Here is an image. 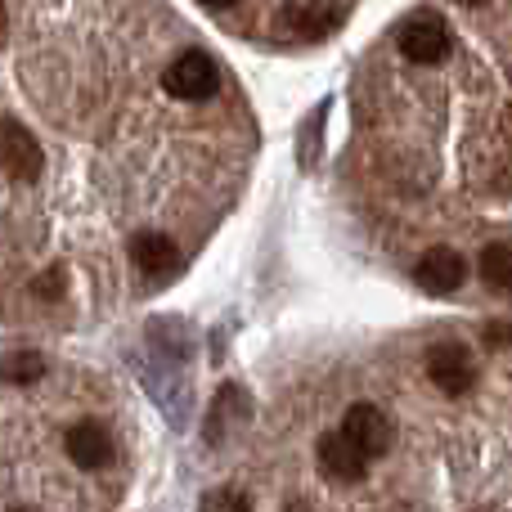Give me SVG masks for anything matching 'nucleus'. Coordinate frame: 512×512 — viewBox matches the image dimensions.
I'll return each instance as SVG.
<instances>
[{
    "label": "nucleus",
    "mask_w": 512,
    "mask_h": 512,
    "mask_svg": "<svg viewBox=\"0 0 512 512\" xmlns=\"http://www.w3.org/2000/svg\"><path fill=\"white\" fill-rule=\"evenodd\" d=\"M481 279L495 292H512V243H490L481 252Z\"/></svg>",
    "instance_id": "f8f14e48"
},
{
    "label": "nucleus",
    "mask_w": 512,
    "mask_h": 512,
    "mask_svg": "<svg viewBox=\"0 0 512 512\" xmlns=\"http://www.w3.org/2000/svg\"><path fill=\"white\" fill-rule=\"evenodd\" d=\"M63 292V270H50L45 279H36V297H59Z\"/></svg>",
    "instance_id": "4468645a"
},
{
    "label": "nucleus",
    "mask_w": 512,
    "mask_h": 512,
    "mask_svg": "<svg viewBox=\"0 0 512 512\" xmlns=\"http://www.w3.org/2000/svg\"><path fill=\"white\" fill-rule=\"evenodd\" d=\"M337 432H342L369 463L378 459V454H387V445H391V423L378 405H351Z\"/></svg>",
    "instance_id": "20e7f679"
},
{
    "label": "nucleus",
    "mask_w": 512,
    "mask_h": 512,
    "mask_svg": "<svg viewBox=\"0 0 512 512\" xmlns=\"http://www.w3.org/2000/svg\"><path fill=\"white\" fill-rule=\"evenodd\" d=\"M427 373H432V382L445 396H463V391H472V382H477V355L463 342H436L432 351H427Z\"/></svg>",
    "instance_id": "7ed1b4c3"
},
{
    "label": "nucleus",
    "mask_w": 512,
    "mask_h": 512,
    "mask_svg": "<svg viewBox=\"0 0 512 512\" xmlns=\"http://www.w3.org/2000/svg\"><path fill=\"white\" fill-rule=\"evenodd\" d=\"M162 86H167V95L198 104V99H212L221 90V68H216V59L207 50H185L162 72Z\"/></svg>",
    "instance_id": "f257e3e1"
},
{
    "label": "nucleus",
    "mask_w": 512,
    "mask_h": 512,
    "mask_svg": "<svg viewBox=\"0 0 512 512\" xmlns=\"http://www.w3.org/2000/svg\"><path fill=\"white\" fill-rule=\"evenodd\" d=\"M198 5H207V9H230V5H239V0H198Z\"/></svg>",
    "instance_id": "dca6fc26"
},
{
    "label": "nucleus",
    "mask_w": 512,
    "mask_h": 512,
    "mask_svg": "<svg viewBox=\"0 0 512 512\" xmlns=\"http://www.w3.org/2000/svg\"><path fill=\"white\" fill-rule=\"evenodd\" d=\"M203 512H248V499L239 490H212L203 499Z\"/></svg>",
    "instance_id": "ddd939ff"
},
{
    "label": "nucleus",
    "mask_w": 512,
    "mask_h": 512,
    "mask_svg": "<svg viewBox=\"0 0 512 512\" xmlns=\"http://www.w3.org/2000/svg\"><path fill=\"white\" fill-rule=\"evenodd\" d=\"M63 445H68V459L77 463V468H86V472L108 468V463H113V436H108L99 423L68 427V441Z\"/></svg>",
    "instance_id": "6e6552de"
},
{
    "label": "nucleus",
    "mask_w": 512,
    "mask_h": 512,
    "mask_svg": "<svg viewBox=\"0 0 512 512\" xmlns=\"http://www.w3.org/2000/svg\"><path fill=\"white\" fill-rule=\"evenodd\" d=\"M5 27H9V14H5V0H0V41H5Z\"/></svg>",
    "instance_id": "f3484780"
},
{
    "label": "nucleus",
    "mask_w": 512,
    "mask_h": 512,
    "mask_svg": "<svg viewBox=\"0 0 512 512\" xmlns=\"http://www.w3.org/2000/svg\"><path fill=\"white\" fill-rule=\"evenodd\" d=\"M414 279L423 292H432V297H450V292L463 288V279H468V265H463V256L454 248H432L418 256L414 265Z\"/></svg>",
    "instance_id": "423d86ee"
},
{
    "label": "nucleus",
    "mask_w": 512,
    "mask_h": 512,
    "mask_svg": "<svg viewBox=\"0 0 512 512\" xmlns=\"http://www.w3.org/2000/svg\"><path fill=\"white\" fill-rule=\"evenodd\" d=\"M319 468H324L328 481H337V486H355V481L369 477V459H364L360 450H355L351 441H346L342 432H328L319 436Z\"/></svg>",
    "instance_id": "0eeeda50"
},
{
    "label": "nucleus",
    "mask_w": 512,
    "mask_h": 512,
    "mask_svg": "<svg viewBox=\"0 0 512 512\" xmlns=\"http://www.w3.org/2000/svg\"><path fill=\"white\" fill-rule=\"evenodd\" d=\"M396 41L409 63H441L450 54V27H445V18L436 9H418V14H409L400 23Z\"/></svg>",
    "instance_id": "f03ea898"
},
{
    "label": "nucleus",
    "mask_w": 512,
    "mask_h": 512,
    "mask_svg": "<svg viewBox=\"0 0 512 512\" xmlns=\"http://www.w3.org/2000/svg\"><path fill=\"white\" fill-rule=\"evenodd\" d=\"M481 337H486L490 346H512V324H486Z\"/></svg>",
    "instance_id": "2eb2a0df"
},
{
    "label": "nucleus",
    "mask_w": 512,
    "mask_h": 512,
    "mask_svg": "<svg viewBox=\"0 0 512 512\" xmlns=\"http://www.w3.org/2000/svg\"><path fill=\"white\" fill-rule=\"evenodd\" d=\"M0 167L14 180H36L45 167V153L36 144V135L18 122H0Z\"/></svg>",
    "instance_id": "39448f33"
},
{
    "label": "nucleus",
    "mask_w": 512,
    "mask_h": 512,
    "mask_svg": "<svg viewBox=\"0 0 512 512\" xmlns=\"http://www.w3.org/2000/svg\"><path fill=\"white\" fill-rule=\"evenodd\" d=\"M131 261L140 265L144 274H171L180 265V248L158 230H144L131 239Z\"/></svg>",
    "instance_id": "9d476101"
},
{
    "label": "nucleus",
    "mask_w": 512,
    "mask_h": 512,
    "mask_svg": "<svg viewBox=\"0 0 512 512\" xmlns=\"http://www.w3.org/2000/svg\"><path fill=\"white\" fill-rule=\"evenodd\" d=\"M337 18H342V9L328 5V0H292V5L283 9V23H288L292 36H301V41L328 36L337 27Z\"/></svg>",
    "instance_id": "1a4fd4ad"
},
{
    "label": "nucleus",
    "mask_w": 512,
    "mask_h": 512,
    "mask_svg": "<svg viewBox=\"0 0 512 512\" xmlns=\"http://www.w3.org/2000/svg\"><path fill=\"white\" fill-rule=\"evenodd\" d=\"M0 378L14 382V387H32V382H41V378H45V355H41V351L0 355Z\"/></svg>",
    "instance_id": "9b49d317"
}]
</instances>
